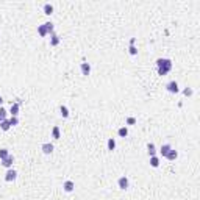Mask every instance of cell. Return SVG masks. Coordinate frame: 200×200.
<instances>
[{
  "label": "cell",
  "mask_w": 200,
  "mask_h": 200,
  "mask_svg": "<svg viewBox=\"0 0 200 200\" xmlns=\"http://www.w3.org/2000/svg\"><path fill=\"white\" fill-rule=\"evenodd\" d=\"M156 69H158V75H167L169 72L172 71V61L167 58H158L156 59Z\"/></svg>",
  "instance_id": "cell-1"
},
{
  "label": "cell",
  "mask_w": 200,
  "mask_h": 200,
  "mask_svg": "<svg viewBox=\"0 0 200 200\" xmlns=\"http://www.w3.org/2000/svg\"><path fill=\"white\" fill-rule=\"evenodd\" d=\"M117 186H119V189H122V191H127L128 189V186H130V181H128V178L125 177H119V180H117Z\"/></svg>",
  "instance_id": "cell-2"
},
{
  "label": "cell",
  "mask_w": 200,
  "mask_h": 200,
  "mask_svg": "<svg viewBox=\"0 0 200 200\" xmlns=\"http://www.w3.org/2000/svg\"><path fill=\"white\" fill-rule=\"evenodd\" d=\"M17 178V172L14 171V169L11 167V169H8L6 171V174H5V181H8V183H11V181H14V180Z\"/></svg>",
  "instance_id": "cell-3"
},
{
  "label": "cell",
  "mask_w": 200,
  "mask_h": 200,
  "mask_svg": "<svg viewBox=\"0 0 200 200\" xmlns=\"http://www.w3.org/2000/svg\"><path fill=\"white\" fill-rule=\"evenodd\" d=\"M166 89H167V92H171V94H178L180 92V88H178L177 81H169L166 84Z\"/></svg>",
  "instance_id": "cell-4"
},
{
  "label": "cell",
  "mask_w": 200,
  "mask_h": 200,
  "mask_svg": "<svg viewBox=\"0 0 200 200\" xmlns=\"http://www.w3.org/2000/svg\"><path fill=\"white\" fill-rule=\"evenodd\" d=\"M53 149H55V147H53L52 142H44L42 146H41V150H42L44 155H50V153L53 152Z\"/></svg>",
  "instance_id": "cell-5"
},
{
  "label": "cell",
  "mask_w": 200,
  "mask_h": 200,
  "mask_svg": "<svg viewBox=\"0 0 200 200\" xmlns=\"http://www.w3.org/2000/svg\"><path fill=\"white\" fill-rule=\"evenodd\" d=\"M63 189H64V192H72L75 189V183L72 180H66V181L63 183Z\"/></svg>",
  "instance_id": "cell-6"
},
{
  "label": "cell",
  "mask_w": 200,
  "mask_h": 200,
  "mask_svg": "<svg viewBox=\"0 0 200 200\" xmlns=\"http://www.w3.org/2000/svg\"><path fill=\"white\" fill-rule=\"evenodd\" d=\"M13 164H14V156L13 155H9V156H6L5 159H2V166L6 167V169H11Z\"/></svg>",
  "instance_id": "cell-7"
},
{
  "label": "cell",
  "mask_w": 200,
  "mask_h": 200,
  "mask_svg": "<svg viewBox=\"0 0 200 200\" xmlns=\"http://www.w3.org/2000/svg\"><path fill=\"white\" fill-rule=\"evenodd\" d=\"M80 71H81V74L84 75V77H88V75L91 74V64L89 63H81L80 64Z\"/></svg>",
  "instance_id": "cell-8"
},
{
  "label": "cell",
  "mask_w": 200,
  "mask_h": 200,
  "mask_svg": "<svg viewBox=\"0 0 200 200\" xmlns=\"http://www.w3.org/2000/svg\"><path fill=\"white\" fill-rule=\"evenodd\" d=\"M19 109H21V103L19 102H14L11 103V108H9V113H11V116H19Z\"/></svg>",
  "instance_id": "cell-9"
},
{
  "label": "cell",
  "mask_w": 200,
  "mask_h": 200,
  "mask_svg": "<svg viewBox=\"0 0 200 200\" xmlns=\"http://www.w3.org/2000/svg\"><path fill=\"white\" fill-rule=\"evenodd\" d=\"M166 158L169 159V161H175V159L178 158V152H177V150H174V149H171V150H169V153L166 155Z\"/></svg>",
  "instance_id": "cell-10"
},
{
  "label": "cell",
  "mask_w": 200,
  "mask_h": 200,
  "mask_svg": "<svg viewBox=\"0 0 200 200\" xmlns=\"http://www.w3.org/2000/svg\"><path fill=\"white\" fill-rule=\"evenodd\" d=\"M52 138L53 139H59V138H61V130H59L58 125H55V127L52 128Z\"/></svg>",
  "instance_id": "cell-11"
},
{
  "label": "cell",
  "mask_w": 200,
  "mask_h": 200,
  "mask_svg": "<svg viewBox=\"0 0 200 200\" xmlns=\"http://www.w3.org/2000/svg\"><path fill=\"white\" fill-rule=\"evenodd\" d=\"M147 153H149V156H155V155H156V149H155V144L153 142H149L147 144Z\"/></svg>",
  "instance_id": "cell-12"
},
{
  "label": "cell",
  "mask_w": 200,
  "mask_h": 200,
  "mask_svg": "<svg viewBox=\"0 0 200 200\" xmlns=\"http://www.w3.org/2000/svg\"><path fill=\"white\" fill-rule=\"evenodd\" d=\"M172 147L169 146V144H164V146H161V149H159V155H161L163 158H166V155L169 153V150H171Z\"/></svg>",
  "instance_id": "cell-13"
},
{
  "label": "cell",
  "mask_w": 200,
  "mask_h": 200,
  "mask_svg": "<svg viewBox=\"0 0 200 200\" xmlns=\"http://www.w3.org/2000/svg\"><path fill=\"white\" fill-rule=\"evenodd\" d=\"M58 44H59V36L56 33H53L52 36H50V46L55 47V46H58Z\"/></svg>",
  "instance_id": "cell-14"
},
{
  "label": "cell",
  "mask_w": 200,
  "mask_h": 200,
  "mask_svg": "<svg viewBox=\"0 0 200 200\" xmlns=\"http://www.w3.org/2000/svg\"><path fill=\"white\" fill-rule=\"evenodd\" d=\"M42 9H44V14H47V16H52L53 14V5H50V3H46Z\"/></svg>",
  "instance_id": "cell-15"
},
{
  "label": "cell",
  "mask_w": 200,
  "mask_h": 200,
  "mask_svg": "<svg viewBox=\"0 0 200 200\" xmlns=\"http://www.w3.org/2000/svg\"><path fill=\"white\" fill-rule=\"evenodd\" d=\"M117 136L119 138H127L128 136V128L127 127H121L117 130Z\"/></svg>",
  "instance_id": "cell-16"
},
{
  "label": "cell",
  "mask_w": 200,
  "mask_h": 200,
  "mask_svg": "<svg viewBox=\"0 0 200 200\" xmlns=\"http://www.w3.org/2000/svg\"><path fill=\"white\" fill-rule=\"evenodd\" d=\"M38 34H39L41 38H46V36H47V28H46V25H44V24L38 27Z\"/></svg>",
  "instance_id": "cell-17"
},
{
  "label": "cell",
  "mask_w": 200,
  "mask_h": 200,
  "mask_svg": "<svg viewBox=\"0 0 200 200\" xmlns=\"http://www.w3.org/2000/svg\"><path fill=\"white\" fill-rule=\"evenodd\" d=\"M106 147H108L109 152H113V150L116 149V139H114V138H109L108 142H106Z\"/></svg>",
  "instance_id": "cell-18"
},
{
  "label": "cell",
  "mask_w": 200,
  "mask_h": 200,
  "mask_svg": "<svg viewBox=\"0 0 200 200\" xmlns=\"http://www.w3.org/2000/svg\"><path fill=\"white\" fill-rule=\"evenodd\" d=\"M59 114H61V116H63L64 119H67V117H69V109H67L66 105H61V106H59Z\"/></svg>",
  "instance_id": "cell-19"
},
{
  "label": "cell",
  "mask_w": 200,
  "mask_h": 200,
  "mask_svg": "<svg viewBox=\"0 0 200 200\" xmlns=\"http://www.w3.org/2000/svg\"><path fill=\"white\" fill-rule=\"evenodd\" d=\"M150 166L152 167H158L159 166V158L155 155V156H150Z\"/></svg>",
  "instance_id": "cell-20"
},
{
  "label": "cell",
  "mask_w": 200,
  "mask_h": 200,
  "mask_svg": "<svg viewBox=\"0 0 200 200\" xmlns=\"http://www.w3.org/2000/svg\"><path fill=\"white\" fill-rule=\"evenodd\" d=\"M44 25H46V28H47V34H50V36H52V34L55 33V27H53V24H52V22H46Z\"/></svg>",
  "instance_id": "cell-21"
},
{
  "label": "cell",
  "mask_w": 200,
  "mask_h": 200,
  "mask_svg": "<svg viewBox=\"0 0 200 200\" xmlns=\"http://www.w3.org/2000/svg\"><path fill=\"white\" fill-rule=\"evenodd\" d=\"M0 128L3 130V131H8L9 128H11V125H9V121L6 119V121H3V122H0Z\"/></svg>",
  "instance_id": "cell-22"
},
{
  "label": "cell",
  "mask_w": 200,
  "mask_h": 200,
  "mask_svg": "<svg viewBox=\"0 0 200 200\" xmlns=\"http://www.w3.org/2000/svg\"><path fill=\"white\" fill-rule=\"evenodd\" d=\"M9 150L8 149H0V161H2V159H5L6 156H9Z\"/></svg>",
  "instance_id": "cell-23"
},
{
  "label": "cell",
  "mask_w": 200,
  "mask_h": 200,
  "mask_svg": "<svg viewBox=\"0 0 200 200\" xmlns=\"http://www.w3.org/2000/svg\"><path fill=\"white\" fill-rule=\"evenodd\" d=\"M6 109H5V108H2V106H0V122H3V121H6Z\"/></svg>",
  "instance_id": "cell-24"
},
{
  "label": "cell",
  "mask_w": 200,
  "mask_h": 200,
  "mask_svg": "<svg viewBox=\"0 0 200 200\" xmlns=\"http://www.w3.org/2000/svg\"><path fill=\"white\" fill-rule=\"evenodd\" d=\"M8 121H9V125H11V127L19 125V117H16V116H11V119H8Z\"/></svg>",
  "instance_id": "cell-25"
},
{
  "label": "cell",
  "mask_w": 200,
  "mask_h": 200,
  "mask_svg": "<svg viewBox=\"0 0 200 200\" xmlns=\"http://www.w3.org/2000/svg\"><path fill=\"white\" fill-rule=\"evenodd\" d=\"M128 53L134 56V55H138V49L134 47V46H130V47H128Z\"/></svg>",
  "instance_id": "cell-26"
},
{
  "label": "cell",
  "mask_w": 200,
  "mask_h": 200,
  "mask_svg": "<svg viewBox=\"0 0 200 200\" xmlns=\"http://www.w3.org/2000/svg\"><path fill=\"white\" fill-rule=\"evenodd\" d=\"M183 94H184V96H188V97H191L192 94H194V91H192L191 88H186V89H183Z\"/></svg>",
  "instance_id": "cell-27"
},
{
  "label": "cell",
  "mask_w": 200,
  "mask_h": 200,
  "mask_svg": "<svg viewBox=\"0 0 200 200\" xmlns=\"http://www.w3.org/2000/svg\"><path fill=\"white\" fill-rule=\"evenodd\" d=\"M134 124H136V117H133V116L127 117V125H134Z\"/></svg>",
  "instance_id": "cell-28"
},
{
  "label": "cell",
  "mask_w": 200,
  "mask_h": 200,
  "mask_svg": "<svg viewBox=\"0 0 200 200\" xmlns=\"http://www.w3.org/2000/svg\"><path fill=\"white\" fill-rule=\"evenodd\" d=\"M134 42H136V38H131V39H130V46H134Z\"/></svg>",
  "instance_id": "cell-29"
},
{
  "label": "cell",
  "mask_w": 200,
  "mask_h": 200,
  "mask_svg": "<svg viewBox=\"0 0 200 200\" xmlns=\"http://www.w3.org/2000/svg\"><path fill=\"white\" fill-rule=\"evenodd\" d=\"M2 103H3V97L0 96V106H2Z\"/></svg>",
  "instance_id": "cell-30"
}]
</instances>
